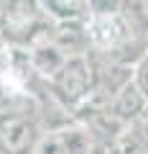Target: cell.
I'll return each mask as SVG.
<instances>
[{
  "label": "cell",
  "mask_w": 148,
  "mask_h": 154,
  "mask_svg": "<svg viewBox=\"0 0 148 154\" xmlns=\"http://www.w3.org/2000/svg\"><path fill=\"white\" fill-rule=\"evenodd\" d=\"M54 98L61 100L66 108L87 105L94 95V62L89 54L84 57H69L61 64V69L49 80Z\"/></svg>",
  "instance_id": "6da1fadb"
},
{
  "label": "cell",
  "mask_w": 148,
  "mask_h": 154,
  "mask_svg": "<svg viewBox=\"0 0 148 154\" xmlns=\"http://www.w3.org/2000/svg\"><path fill=\"white\" fill-rule=\"evenodd\" d=\"M41 131L39 121L21 110L0 113V154H36Z\"/></svg>",
  "instance_id": "7a4b0ae2"
},
{
  "label": "cell",
  "mask_w": 148,
  "mask_h": 154,
  "mask_svg": "<svg viewBox=\"0 0 148 154\" xmlns=\"http://www.w3.org/2000/svg\"><path fill=\"white\" fill-rule=\"evenodd\" d=\"M87 33L92 51L97 54H112V51L123 49L133 38L128 23L123 16H107V18H87Z\"/></svg>",
  "instance_id": "3957f363"
},
{
  "label": "cell",
  "mask_w": 148,
  "mask_h": 154,
  "mask_svg": "<svg viewBox=\"0 0 148 154\" xmlns=\"http://www.w3.org/2000/svg\"><path fill=\"white\" fill-rule=\"evenodd\" d=\"M51 44H54L66 59H69V57L89 54L92 44H89V33H87V21L54 23V26H51Z\"/></svg>",
  "instance_id": "277c9868"
},
{
  "label": "cell",
  "mask_w": 148,
  "mask_h": 154,
  "mask_svg": "<svg viewBox=\"0 0 148 154\" xmlns=\"http://www.w3.org/2000/svg\"><path fill=\"white\" fill-rule=\"evenodd\" d=\"M146 105H148V98L141 93V88L130 80L128 85H123V88L112 95V100L107 103V108H110V113L115 116L123 126H130L138 116L143 113Z\"/></svg>",
  "instance_id": "5b68a950"
},
{
  "label": "cell",
  "mask_w": 148,
  "mask_h": 154,
  "mask_svg": "<svg viewBox=\"0 0 148 154\" xmlns=\"http://www.w3.org/2000/svg\"><path fill=\"white\" fill-rule=\"evenodd\" d=\"M64 62H66V57L51 44V38L44 41V44H36V46L28 49V64H31V69L39 72V75L46 77V80H51V77L61 69Z\"/></svg>",
  "instance_id": "8992f818"
},
{
  "label": "cell",
  "mask_w": 148,
  "mask_h": 154,
  "mask_svg": "<svg viewBox=\"0 0 148 154\" xmlns=\"http://www.w3.org/2000/svg\"><path fill=\"white\" fill-rule=\"evenodd\" d=\"M46 18L54 23H69V21H87V5L84 0H41Z\"/></svg>",
  "instance_id": "52a82bcc"
},
{
  "label": "cell",
  "mask_w": 148,
  "mask_h": 154,
  "mask_svg": "<svg viewBox=\"0 0 148 154\" xmlns=\"http://www.w3.org/2000/svg\"><path fill=\"white\" fill-rule=\"evenodd\" d=\"M123 21L133 36L148 38V0H123Z\"/></svg>",
  "instance_id": "ba28073f"
},
{
  "label": "cell",
  "mask_w": 148,
  "mask_h": 154,
  "mask_svg": "<svg viewBox=\"0 0 148 154\" xmlns=\"http://www.w3.org/2000/svg\"><path fill=\"white\" fill-rule=\"evenodd\" d=\"M89 18H107L123 13V0H84Z\"/></svg>",
  "instance_id": "9c48e42d"
},
{
  "label": "cell",
  "mask_w": 148,
  "mask_h": 154,
  "mask_svg": "<svg viewBox=\"0 0 148 154\" xmlns=\"http://www.w3.org/2000/svg\"><path fill=\"white\" fill-rule=\"evenodd\" d=\"M133 82H135L138 88H141V93L148 98V49H146V54L135 62V67H133Z\"/></svg>",
  "instance_id": "30bf717a"
},
{
  "label": "cell",
  "mask_w": 148,
  "mask_h": 154,
  "mask_svg": "<svg viewBox=\"0 0 148 154\" xmlns=\"http://www.w3.org/2000/svg\"><path fill=\"white\" fill-rule=\"evenodd\" d=\"M130 128L135 131V136H138V139H141V141H143V144L148 146V105L143 108V113L138 116L135 121L130 123Z\"/></svg>",
  "instance_id": "8fae6325"
}]
</instances>
